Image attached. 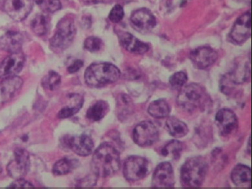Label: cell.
<instances>
[{"instance_id": "obj_26", "label": "cell", "mask_w": 252, "mask_h": 189, "mask_svg": "<svg viewBox=\"0 0 252 189\" xmlns=\"http://www.w3.org/2000/svg\"><path fill=\"white\" fill-rule=\"evenodd\" d=\"M61 82V76L59 74L56 72L50 71L43 78L41 84L44 89L53 91L56 90L60 87Z\"/></svg>"}, {"instance_id": "obj_32", "label": "cell", "mask_w": 252, "mask_h": 189, "mask_svg": "<svg viewBox=\"0 0 252 189\" xmlns=\"http://www.w3.org/2000/svg\"><path fill=\"white\" fill-rule=\"evenodd\" d=\"M9 188H32L34 186L28 181L25 180L24 178L16 179L12 182L9 187Z\"/></svg>"}, {"instance_id": "obj_3", "label": "cell", "mask_w": 252, "mask_h": 189, "mask_svg": "<svg viewBox=\"0 0 252 189\" xmlns=\"http://www.w3.org/2000/svg\"><path fill=\"white\" fill-rule=\"evenodd\" d=\"M120 70L110 63L92 64L85 72L86 84L91 87H101L117 82L120 78Z\"/></svg>"}, {"instance_id": "obj_6", "label": "cell", "mask_w": 252, "mask_h": 189, "mask_svg": "<svg viewBox=\"0 0 252 189\" xmlns=\"http://www.w3.org/2000/svg\"><path fill=\"white\" fill-rule=\"evenodd\" d=\"M151 170V164L147 159L138 156H132L125 162L124 174L126 180L137 182L145 178Z\"/></svg>"}, {"instance_id": "obj_7", "label": "cell", "mask_w": 252, "mask_h": 189, "mask_svg": "<svg viewBox=\"0 0 252 189\" xmlns=\"http://www.w3.org/2000/svg\"><path fill=\"white\" fill-rule=\"evenodd\" d=\"M159 132L153 122L144 121L141 122L133 130V139L134 142L140 147L153 145L159 139Z\"/></svg>"}, {"instance_id": "obj_31", "label": "cell", "mask_w": 252, "mask_h": 189, "mask_svg": "<svg viewBox=\"0 0 252 189\" xmlns=\"http://www.w3.org/2000/svg\"><path fill=\"white\" fill-rule=\"evenodd\" d=\"M125 15L124 8L122 5H116L110 12L108 18L112 22L118 23L123 20Z\"/></svg>"}, {"instance_id": "obj_18", "label": "cell", "mask_w": 252, "mask_h": 189, "mask_svg": "<svg viewBox=\"0 0 252 189\" xmlns=\"http://www.w3.org/2000/svg\"><path fill=\"white\" fill-rule=\"evenodd\" d=\"M23 43L24 37L16 31H8L0 38V49L10 54L20 52Z\"/></svg>"}, {"instance_id": "obj_5", "label": "cell", "mask_w": 252, "mask_h": 189, "mask_svg": "<svg viewBox=\"0 0 252 189\" xmlns=\"http://www.w3.org/2000/svg\"><path fill=\"white\" fill-rule=\"evenodd\" d=\"M74 21L66 16L58 22L56 32L50 40L51 47L55 51H63L71 45L76 36Z\"/></svg>"}, {"instance_id": "obj_25", "label": "cell", "mask_w": 252, "mask_h": 189, "mask_svg": "<svg viewBox=\"0 0 252 189\" xmlns=\"http://www.w3.org/2000/svg\"><path fill=\"white\" fill-rule=\"evenodd\" d=\"M183 149V143L180 141L174 140L164 145L161 150V155L164 157L170 158L174 160H178L181 157Z\"/></svg>"}, {"instance_id": "obj_37", "label": "cell", "mask_w": 252, "mask_h": 189, "mask_svg": "<svg viewBox=\"0 0 252 189\" xmlns=\"http://www.w3.org/2000/svg\"><path fill=\"white\" fill-rule=\"evenodd\" d=\"M2 172V167H1V164L0 163V174H1V172Z\"/></svg>"}, {"instance_id": "obj_20", "label": "cell", "mask_w": 252, "mask_h": 189, "mask_svg": "<svg viewBox=\"0 0 252 189\" xmlns=\"http://www.w3.org/2000/svg\"><path fill=\"white\" fill-rule=\"evenodd\" d=\"M231 178L236 187L241 188H251L252 171L248 166L238 164L232 170Z\"/></svg>"}, {"instance_id": "obj_13", "label": "cell", "mask_w": 252, "mask_h": 189, "mask_svg": "<svg viewBox=\"0 0 252 189\" xmlns=\"http://www.w3.org/2000/svg\"><path fill=\"white\" fill-rule=\"evenodd\" d=\"M218 55L210 47H199L193 50L189 55L193 66L198 69H206L213 65L218 60Z\"/></svg>"}, {"instance_id": "obj_24", "label": "cell", "mask_w": 252, "mask_h": 189, "mask_svg": "<svg viewBox=\"0 0 252 189\" xmlns=\"http://www.w3.org/2000/svg\"><path fill=\"white\" fill-rule=\"evenodd\" d=\"M78 164L77 159L64 158L54 164L53 169V174L56 176L65 175L76 169Z\"/></svg>"}, {"instance_id": "obj_14", "label": "cell", "mask_w": 252, "mask_h": 189, "mask_svg": "<svg viewBox=\"0 0 252 189\" xmlns=\"http://www.w3.org/2000/svg\"><path fill=\"white\" fill-rule=\"evenodd\" d=\"M63 141L66 147L80 157L91 155L94 147L93 139L87 134L66 137Z\"/></svg>"}, {"instance_id": "obj_15", "label": "cell", "mask_w": 252, "mask_h": 189, "mask_svg": "<svg viewBox=\"0 0 252 189\" xmlns=\"http://www.w3.org/2000/svg\"><path fill=\"white\" fill-rule=\"evenodd\" d=\"M26 57L22 52L12 53L0 63V78L16 76L23 69Z\"/></svg>"}, {"instance_id": "obj_35", "label": "cell", "mask_w": 252, "mask_h": 189, "mask_svg": "<svg viewBox=\"0 0 252 189\" xmlns=\"http://www.w3.org/2000/svg\"><path fill=\"white\" fill-rule=\"evenodd\" d=\"M83 3L87 4V5H91V4H97L100 3H107L111 0H81Z\"/></svg>"}, {"instance_id": "obj_16", "label": "cell", "mask_w": 252, "mask_h": 189, "mask_svg": "<svg viewBox=\"0 0 252 189\" xmlns=\"http://www.w3.org/2000/svg\"><path fill=\"white\" fill-rule=\"evenodd\" d=\"M131 23L136 30L140 32H149L156 26V18L151 10L141 8L132 12Z\"/></svg>"}, {"instance_id": "obj_36", "label": "cell", "mask_w": 252, "mask_h": 189, "mask_svg": "<svg viewBox=\"0 0 252 189\" xmlns=\"http://www.w3.org/2000/svg\"><path fill=\"white\" fill-rule=\"evenodd\" d=\"M37 4H38V5H42L43 3H44L45 0H36Z\"/></svg>"}, {"instance_id": "obj_2", "label": "cell", "mask_w": 252, "mask_h": 189, "mask_svg": "<svg viewBox=\"0 0 252 189\" xmlns=\"http://www.w3.org/2000/svg\"><path fill=\"white\" fill-rule=\"evenodd\" d=\"M177 103L184 111L193 113L197 110L205 111L211 105L212 100L203 87L192 83L181 89Z\"/></svg>"}, {"instance_id": "obj_23", "label": "cell", "mask_w": 252, "mask_h": 189, "mask_svg": "<svg viewBox=\"0 0 252 189\" xmlns=\"http://www.w3.org/2000/svg\"><path fill=\"white\" fill-rule=\"evenodd\" d=\"M148 112L153 118H164L169 115L170 107L167 101L164 99H158L149 105Z\"/></svg>"}, {"instance_id": "obj_27", "label": "cell", "mask_w": 252, "mask_h": 189, "mask_svg": "<svg viewBox=\"0 0 252 189\" xmlns=\"http://www.w3.org/2000/svg\"><path fill=\"white\" fill-rule=\"evenodd\" d=\"M31 28L33 32L42 36L47 32V21L45 16L43 14H37L31 22Z\"/></svg>"}, {"instance_id": "obj_34", "label": "cell", "mask_w": 252, "mask_h": 189, "mask_svg": "<svg viewBox=\"0 0 252 189\" xmlns=\"http://www.w3.org/2000/svg\"><path fill=\"white\" fill-rule=\"evenodd\" d=\"M84 63L82 60H76L68 67V71L70 74L76 73L83 67Z\"/></svg>"}, {"instance_id": "obj_9", "label": "cell", "mask_w": 252, "mask_h": 189, "mask_svg": "<svg viewBox=\"0 0 252 189\" xmlns=\"http://www.w3.org/2000/svg\"><path fill=\"white\" fill-rule=\"evenodd\" d=\"M34 7V0H4V10L10 18L21 22L29 16Z\"/></svg>"}, {"instance_id": "obj_10", "label": "cell", "mask_w": 252, "mask_h": 189, "mask_svg": "<svg viewBox=\"0 0 252 189\" xmlns=\"http://www.w3.org/2000/svg\"><path fill=\"white\" fill-rule=\"evenodd\" d=\"M216 124L220 134L224 137L228 136L237 131L238 118L232 110L224 108L216 114Z\"/></svg>"}, {"instance_id": "obj_12", "label": "cell", "mask_w": 252, "mask_h": 189, "mask_svg": "<svg viewBox=\"0 0 252 189\" xmlns=\"http://www.w3.org/2000/svg\"><path fill=\"white\" fill-rule=\"evenodd\" d=\"M152 186L155 188H173L175 184L174 170L169 162H162L156 167Z\"/></svg>"}, {"instance_id": "obj_28", "label": "cell", "mask_w": 252, "mask_h": 189, "mask_svg": "<svg viewBox=\"0 0 252 189\" xmlns=\"http://www.w3.org/2000/svg\"><path fill=\"white\" fill-rule=\"evenodd\" d=\"M188 80L187 74L184 72H177L170 76L169 84L174 90H181L185 86Z\"/></svg>"}, {"instance_id": "obj_4", "label": "cell", "mask_w": 252, "mask_h": 189, "mask_svg": "<svg viewBox=\"0 0 252 189\" xmlns=\"http://www.w3.org/2000/svg\"><path fill=\"white\" fill-rule=\"evenodd\" d=\"M208 171L207 161L203 157L191 158L183 164L181 178L184 187L200 188L205 182Z\"/></svg>"}, {"instance_id": "obj_1", "label": "cell", "mask_w": 252, "mask_h": 189, "mask_svg": "<svg viewBox=\"0 0 252 189\" xmlns=\"http://www.w3.org/2000/svg\"><path fill=\"white\" fill-rule=\"evenodd\" d=\"M91 167L97 177L114 175L120 169V153L113 145L102 143L94 153Z\"/></svg>"}, {"instance_id": "obj_21", "label": "cell", "mask_w": 252, "mask_h": 189, "mask_svg": "<svg viewBox=\"0 0 252 189\" xmlns=\"http://www.w3.org/2000/svg\"><path fill=\"white\" fill-rule=\"evenodd\" d=\"M165 126L169 134L176 138H183L189 131L187 125L175 117L168 118Z\"/></svg>"}, {"instance_id": "obj_19", "label": "cell", "mask_w": 252, "mask_h": 189, "mask_svg": "<svg viewBox=\"0 0 252 189\" xmlns=\"http://www.w3.org/2000/svg\"><path fill=\"white\" fill-rule=\"evenodd\" d=\"M119 38L122 46L130 53L143 55L149 50V45L135 38L130 33H121Z\"/></svg>"}, {"instance_id": "obj_11", "label": "cell", "mask_w": 252, "mask_h": 189, "mask_svg": "<svg viewBox=\"0 0 252 189\" xmlns=\"http://www.w3.org/2000/svg\"><path fill=\"white\" fill-rule=\"evenodd\" d=\"M251 14L247 12L236 20L229 37L234 44L241 45L251 37Z\"/></svg>"}, {"instance_id": "obj_33", "label": "cell", "mask_w": 252, "mask_h": 189, "mask_svg": "<svg viewBox=\"0 0 252 189\" xmlns=\"http://www.w3.org/2000/svg\"><path fill=\"white\" fill-rule=\"evenodd\" d=\"M46 7H47L48 12L53 13V12L61 9V1L60 0H48Z\"/></svg>"}, {"instance_id": "obj_8", "label": "cell", "mask_w": 252, "mask_h": 189, "mask_svg": "<svg viewBox=\"0 0 252 189\" xmlns=\"http://www.w3.org/2000/svg\"><path fill=\"white\" fill-rule=\"evenodd\" d=\"M30 155L24 149L14 152V158L8 164L7 170L10 177L14 179L24 178L30 169Z\"/></svg>"}, {"instance_id": "obj_22", "label": "cell", "mask_w": 252, "mask_h": 189, "mask_svg": "<svg viewBox=\"0 0 252 189\" xmlns=\"http://www.w3.org/2000/svg\"><path fill=\"white\" fill-rule=\"evenodd\" d=\"M109 111L107 101L100 100L92 105L87 112V118L91 122H98L103 119Z\"/></svg>"}, {"instance_id": "obj_17", "label": "cell", "mask_w": 252, "mask_h": 189, "mask_svg": "<svg viewBox=\"0 0 252 189\" xmlns=\"http://www.w3.org/2000/svg\"><path fill=\"white\" fill-rule=\"evenodd\" d=\"M24 80L17 76L3 78L0 82V101L7 103L22 88Z\"/></svg>"}, {"instance_id": "obj_29", "label": "cell", "mask_w": 252, "mask_h": 189, "mask_svg": "<svg viewBox=\"0 0 252 189\" xmlns=\"http://www.w3.org/2000/svg\"><path fill=\"white\" fill-rule=\"evenodd\" d=\"M102 47L101 39L97 37L91 36L85 39L84 42L85 49L91 53L99 51Z\"/></svg>"}, {"instance_id": "obj_30", "label": "cell", "mask_w": 252, "mask_h": 189, "mask_svg": "<svg viewBox=\"0 0 252 189\" xmlns=\"http://www.w3.org/2000/svg\"><path fill=\"white\" fill-rule=\"evenodd\" d=\"M83 104V102H81L74 106H72V107L66 106V107H63L58 113V117L60 119H65V118L72 117V116L75 115V114L80 111Z\"/></svg>"}]
</instances>
